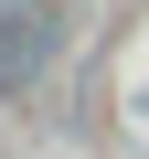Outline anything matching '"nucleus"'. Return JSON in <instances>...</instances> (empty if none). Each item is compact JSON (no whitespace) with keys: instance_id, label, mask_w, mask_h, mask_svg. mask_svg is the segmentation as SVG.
Returning a JSON list of instances; mask_svg holds the SVG:
<instances>
[{"instance_id":"f257e3e1","label":"nucleus","mask_w":149,"mask_h":159,"mask_svg":"<svg viewBox=\"0 0 149 159\" xmlns=\"http://www.w3.org/2000/svg\"><path fill=\"white\" fill-rule=\"evenodd\" d=\"M43 53H53V11H43V0H22V11L0 21V96H22L32 74H43Z\"/></svg>"}]
</instances>
